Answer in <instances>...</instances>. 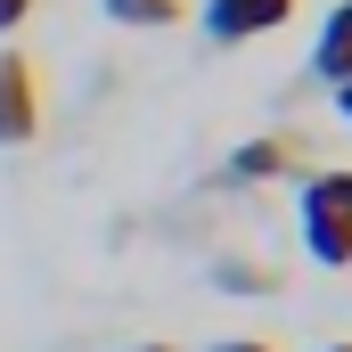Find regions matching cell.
Wrapping results in <instances>:
<instances>
[{
  "label": "cell",
  "instance_id": "obj_11",
  "mask_svg": "<svg viewBox=\"0 0 352 352\" xmlns=\"http://www.w3.org/2000/svg\"><path fill=\"white\" fill-rule=\"evenodd\" d=\"M131 352H173V344H131Z\"/></svg>",
  "mask_w": 352,
  "mask_h": 352
},
{
  "label": "cell",
  "instance_id": "obj_1",
  "mask_svg": "<svg viewBox=\"0 0 352 352\" xmlns=\"http://www.w3.org/2000/svg\"><path fill=\"white\" fill-rule=\"evenodd\" d=\"M295 230H303V254L320 270H352V173H311L303 180Z\"/></svg>",
  "mask_w": 352,
  "mask_h": 352
},
{
  "label": "cell",
  "instance_id": "obj_8",
  "mask_svg": "<svg viewBox=\"0 0 352 352\" xmlns=\"http://www.w3.org/2000/svg\"><path fill=\"white\" fill-rule=\"evenodd\" d=\"M33 8H41V0H0V41H8L16 25H33Z\"/></svg>",
  "mask_w": 352,
  "mask_h": 352
},
{
  "label": "cell",
  "instance_id": "obj_10",
  "mask_svg": "<svg viewBox=\"0 0 352 352\" xmlns=\"http://www.w3.org/2000/svg\"><path fill=\"white\" fill-rule=\"evenodd\" d=\"M336 115H344V123H352V74H344V82H336Z\"/></svg>",
  "mask_w": 352,
  "mask_h": 352
},
{
  "label": "cell",
  "instance_id": "obj_7",
  "mask_svg": "<svg viewBox=\"0 0 352 352\" xmlns=\"http://www.w3.org/2000/svg\"><path fill=\"white\" fill-rule=\"evenodd\" d=\"M213 287H230V295H270L278 270H263V263H213Z\"/></svg>",
  "mask_w": 352,
  "mask_h": 352
},
{
  "label": "cell",
  "instance_id": "obj_5",
  "mask_svg": "<svg viewBox=\"0 0 352 352\" xmlns=\"http://www.w3.org/2000/svg\"><path fill=\"white\" fill-rule=\"evenodd\" d=\"M311 74H320L328 90L352 74V0H336V8H328V25H320V50H311Z\"/></svg>",
  "mask_w": 352,
  "mask_h": 352
},
{
  "label": "cell",
  "instance_id": "obj_2",
  "mask_svg": "<svg viewBox=\"0 0 352 352\" xmlns=\"http://www.w3.org/2000/svg\"><path fill=\"white\" fill-rule=\"evenodd\" d=\"M41 107H50V90H41L33 50H0V148H33L41 140Z\"/></svg>",
  "mask_w": 352,
  "mask_h": 352
},
{
  "label": "cell",
  "instance_id": "obj_9",
  "mask_svg": "<svg viewBox=\"0 0 352 352\" xmlns=\"http://www.w3.org/2000/svg\"><path fill=\"white\" fill-rule=\"evenodd\" d=\"M213 352H278V344H263V336H230V344H213Z\"/></svg>",
  "mask_w": 352,
  "mask_h": 352
},
{
  "label": "cell",
  "instance_id": "obj_3",
  "mask_svg": "<svg viewBox=\"0 0 352 352\" xmlns=\"http://www.w3.org/2000/svg\"><path fill=\"white\" fill-rule=\"evenodd\" d=\"M295 16V0H205L197 8V25H205V41H254V33H278Z\"/></svg>",
  "mask_w": 352,
  "mask_h": 352
},
{
  "label": "cell",
  "instance_id": "obj_12",
  "mask_svg": "<svg viewBox=\"0 0 352 352\" xmlns=\"http://www.w3.org/2000/svg\"><path fill=\"white\" fill-rule=\"evenodd\" d=\"M328 352H352V344H328Z\"/></svg>",
  "mask_w": 352,
  "mask_h": 352
},
{
  "label": "cell",
  "instance_id": "obj_4",
  "mask_svg": "<svg viewBox=\"0 0 352 352\" xmlns=\"http://www.w3.org/2000/svg\"><path fill=\"white\" fill-rule=\"evenodd\" d=\"M303 164V140L295 131H263V140H246V148H230V164L221 180H238V188H254V180H287Z\"/></svg>",
  "mask_w": 352,
  "mask_h": 352
},
{
  "label": "cell",
  "instance_id": "obj_6",
  "mask_svg": "<svg viewBox=\"0 0 352 352\" xmlns=\"http://www.w3.org/2000/svg\"><path fill=\"white\" fill-rule=\"evenodd\" d=\"M115 25H131V33H173L180 16H188V0H98Z\"/></svg>",
  "mask_w": 352,
  "mask_h": 352
}]
</instances>
